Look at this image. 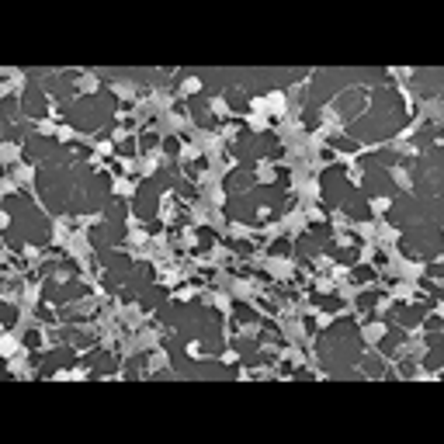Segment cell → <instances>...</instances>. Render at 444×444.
Segmentation results:
<instances>
[{
  "label": "cell",
  "instance_id": "11",
  "mask_svg": "<svg viewBox=\"0 0 444 444\" xmlns=\"http://www.w3.org/2000/svg\"><path fill=\"white\" fill-rule=\"evenodd\" d=\"M274 177H278V174L271 170V163H260V167H257V181H264V184H271Z\"/></svg>",
  "mask_w": 444,
  "mask_h": 444
},
{
  "label": "cell",
  "instance_id": "15",
  "mask_svg": "<svg viewBox=\"0 0 444 444\" xmlns=\"http://www.w3.org/2000/svg\"><path fill=\"white\" fill-rule=\"evenodd\" d=\"M14 351H17V337H14V333H7V337H3V354H7V358H14Z\"/></svg>",
  "mask_w": 444,
  "mask_h": 444
},
{
  "label": "cell",
  "instance_id": "19",
  "mask_svg": "<svg viewBox=\"0 0 444 444\" xmlns=\"http://www.w3.org/2000/svg\"><path fill=\"white\" fill-rule=\"evenodd\" d=\"M236 361H239L236 351H225V354H222V365H236Z\"/></svg>",
  "mask_w": 444,
  "mask_h": 444
},
{
  "label": "cell",
  "instance_id": "3",
  "mask_svg": "<svg viewBox=\"0 0 444 444\" xmlns=\"http://www.w3.org/2000/svg\"><path fill=\"white\" fill-rule=\"evenodd\" d=\"M209 298L222 309V316H225V319L232 316V295H229V292H216V295H209Z\"/></svg>",
  "mask_w": 444,
  "mask_h": 444
},
{
  "label": "cell",
  "instance_id": "6",
  "mask_svg": "<svg viewBox=\"0 0 444 444\" xmlns=\"http://www.w3.org/2000/svg\"><path fill=\"white\" fill-rule=\"evenodd\" d=\"M170 365V358H167V351H153V358H149V371H160Z\"/></svg>",
  "mask_w": 444,
  "mask_h": 444
},
{
  "label": "cell",
  "instance_id": "7",
  "mask_svg": "<svg viewBox=\"0 0 444 444\" xmlns=\"http://www.w3.org/2000/svg\"><path fill=\"white\" fill-rule=\"evenodd\" d=\"M246 122H250V129H253V132H264V129H267V115H264V111H253Z\"/></svg>",
  "mask_w": 444,
  "mask_h": 444
},
{
  "label": "cell",
  "instance_id": "14",
  "mask_svg": "<svg viewBox=\"0 0 444 444\" xmlns=\"http://www.w3.org/2000/svg\"><path fill=\"white\" fill-rule=\"evenodd\" d=\"M257 333H260V323H243L239 326V337H246V340H253Z\"/></svg>",
  "mask_w": 444,
  "mask_h": 444
},
{
  "label": "cell",
  "instance_id": "8",
  "mask_svg": "<svg viewBox=\"0 0 444 444\" xmlns=\"http://www.w3.org/2000/svg\"><path fill=\"white\" fill-rule=\"evenodd\" d=\"M209 108H212V115H219V118H229V115H232V111H229V104H225L222 97H212V104H209Z\"/></svg>",
  "mask_w": 444,
  "mask_h": 444
},
{
  "label": "cell",
  "instance_id": "2",
  "mask_svg": "<svg viewBox=\"0 0 444 444\" xmlns=\"http://www.w3.org/2000/svg\"><path fill=\"white\" fill-rule=\"evenodd\" d=\"M361 337H365V344H378V340L385 337V323H371V326H361Z\"/></svg>",
  "mask_w": 444,
  "mask_h": 444
},
{
  "label": "cell",
  "instance_id": "1",
  "mask_svg": "<svg viewBox=\"0 0 444 444\" xmlns=\"http://www.w3.org/2000/svg\"><path fill=\"white\" fill-rule=\"evenodd\" d=\"M174 216H177V209H174V191H163V198H160V222L170 225Z\"/></svg>",
  "mask_w": 444,
  "mask_h": 444
},
{
  "label": "cell",
  "instance_id": "12",
  "mask_svg": "<svg viewBox=\"0 0 444 444\" xmlns=\"http://www.w3.org/2000/svg\"><path fill=\"white\" fill-rule=\"evenodd\" d=\"M389 205H392V198H389V195H382V198H371V212H375V216H382Z\"/></svg>",
  "mask_w": 444,
  "mask_h": 444
},
{
  "label": "cell",
  "instance_id": "18",
  "mask_svg": "<svg viewBox=\"0 0 444 444\" xmlns=\"http://www.w3.org/2000/svg\"><path fill=\"white\" fill-rule=\"evenodd\" d=\"M52 281H56V285H66V281H70V271H56Z\"/></svg>",
  "mask_w": 444,
  "mask_h": 444
},
{
  "label": "cell",
  "instance_id": "17",
  "mask_svg": "<svg viewBox=\"0 0 444 444\" xmlns=\"http://www.w3.org/2000/svg\"><path fill=\"white\" fill-rule=\"evenodd\" d=\"M389 305H392V298H389V295H382L378 302H375V312H378V316H385V312H389Z\"/></svg>",
  "mask_w": 444,
  "mask_h": 444
},
{
  "label": "cell",
  "instance_id": "4",
  "mask_svg": "<svg viewBox=\"0 0 444 444\" xmlns=\"http://www.w3.org/2000/svg\"><path fill=\"white\" fill-rule=\"evenodd\" d=\"M76 90H83V94H94V90H97V76H94V73H83L80 80H76Z\"/></svg>",
  "mask_w": 444,
  "mask_h": 444
},
{
  "label": "cell",
  "instance_id": "10",
  "mask_svg": "<svg viewBox=\"0 0 444 444\" xmlns=\"http://www.w3.org/2000/svg\"><path fill=\"white\" fill-rule=\"evenodd\" d=\"M14 177H17V181H28V184H31V181H35V167H31V163H21V167L14 170Z\"/></svg>",
  "mask_w": 444,
  "mask_h": 444
},
{
  "label": "cell",
  "instance_id": "16",
  "mask_svg": "<svg viewBox=\"0 0 444 444\" xmlns=\"http://www.w3.org/2000/svg\"><path fill=\"white\" fill-rule=\"evenodd\" d=\"M392 177H396V181H399V184H403V188L410 191V174H406L403 167H392Z\"/></svg>",
  "mask_w": 444,
  "mask_h": 444
},
{
  "label": "cell",
  "instance_id": "9",
  "mask_svg": "<svg viewBox=\"0 0 444 444\" xmlns=\"http://www.w3.org/2000/svg\"><path fill=\"white\" fill-rule=\"evenodd\" d=\"M198 90H202V80H198V76H188V80L181 83V94H184V97H188V94H198Z\"/></svg>",
  "mask_w": 444,
  "mask_h": 444
},
{
  "label": "cell",
  "instance_id": "5",
  "mask_svg": "<svg viewBox=\"0 0 444 444\" xmlns=\"http://www.w3.org/2000/svg\"><path fill=\"white\" fill-rule=\"evenodd\" d=\"M111 188H115V195H122V198H132V191H136V188H132V181H125V177H115V184H111Z\"/></svg>",
  "mask_w": 444,
  "mask_h": 444
},
{
  "label": "cell",
  "instance_id": "13",
  "mask_svg": "<svg viewBox=\"0 0 444 444\" xmlns=\"http://www.w3.org/2000/svg\"><path fill=\"white\" fill-rule=\"evenodd\" d=\"M195 295H198V288H195V285H188V288H177V292H174L177 302H191Z\"/></svg>",
  "mask_w": 444,
  "mask_h": 444
}]
</instances>
